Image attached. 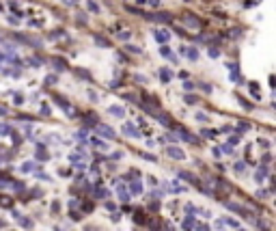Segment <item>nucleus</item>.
Instances as JSON below:
<instances>
[{
  "label": "nucleus",
  "instance_id": "9d476101",
  "mask_svg": "<svg viewBox=\"0 0 276 231\" xmlns=\"http://www.w3.org/2000/svg\"><path fill=\"white\" fill-rule=\"evenodd\" d=\"M110 113H112V115H119V117H121V115H123V108H110Z\"/></svg>",
  "mask_w": 276,
  "mask_h": 231
},
{
  "label": "nucleus",
  "instance_id": "9b49d317",
  "mask_svg": "<svg viewBox=\"0 0 276 231\" xmlns=\"http://www.w3.org/2000/svg\"><path fill=\"white\" fill-rule=\"evenodd\" d=\"M127 50H130V52H136V54H140V48H136V45H127Z\"/></svg>",
  "mask_w": 276,
  "mask_h": 231
},
{
  "label": "nucleus",
  "instance_id": "f257e3e1",
  "mask_svg": "<svg viewBox=\"0 0 276 231\" xmlns=\"http://www.w3.org/2000/svg\"><path fill=\"white\" fill-rule=\"evenodd\" d=\"M153 35H155V39L160 41V43H166V41H168V37H170V33H168V30H164V28L153 30Z\"/></svg>",
  "mask_w": 276,
  "mask_h": 231
},
{
  "label": "nucleus",
  "instance_id": "f8f14e48",
  "mask_svg": "<svg viewBox=\"0 0 276 231\" xmlns=\"http://www.w3.org/2000/svg\"><path fill=\"white\" fill-rule=\"evenodd\" d=\"M192 225H194L192 220H186V222H184V229H192Z\"/></svg>",
  "mask_w": 276,
  "mask_h": 231
},
{
  "label": "nucleus",
  "instance_id": "1a4fd4ad",
  "mask_svg": "<svg viewBox=\"0 0 276 231\" xmlns=\"http://www.w3.org/2000/svg\"><path fill=\"white\" fill-rule=\"evenodd\" d=\"M88 9H91V11H95V13H97V11H99V7H97L95 2H93V0H88Z\"/></svg>",
  "mask_w": 276,
  "mask_h": 231
},
{
  "label": "nucleus",
  "instance_id": "ddd939ff",
  "mask_svg": "<svg viewBox=\"0 0 276 231\" xmlns=\"http://www.w3.org/2000/svg\"><path fill=\"white\" fill-rule=\"evenodd\" d=\"M239 33H242V30H239V28H233V30H231V37H237Z\"/></svg>",
  "mask_w": 276,
  "mask_h": 231
},
{
  "label": "nucleus",
  "instance_id": "f03ea898",
  "mask_svg": "<svg viewBox=\"0 0 276 231\" xmlns=\"http://www.w3.org/2000/svg\"><path fill=\"white\" fill-rule=\"evenodd\" d=\"M186 24L190 26V28H201V22L194 17V15H186Z\"/></svg>",
  "mask_w": 276,
  "mask_h": 231
},
{
  "label": "nucleus",
  "instance_id": "6e6552de",
  "mask_svg": "<svg viewBox=\"0 0 276 231\" xmlns=\"http://www.w3.org/2000/svg\"><path fill=\"white\" fill-rule=\"evenodd\" d=\"M196 56H199V52H196V50H194V48H190V50H188V59L196 61Z\"/></svg>",
  "mask_w": 276,
  "mask_h": 231
},
{
  "label": "nucleus",
  "instance_id": "7ed1b4c3",
  "mask_svg": "<svg viewBox=\"0 0 276 231\" xmlns=\"http://www.w3.org/2000/svg\"><path fill=\"white\" fill-rule=\"evenodd\" d=\"M168 153L175 158V160H181V158H184V151H181V149H173V147H170V149H168Z\"/></svg>",
  "mask_w": 276,
  "mask_h": 231
},
{
  "label": "nucleus",
  "instance_id": "20e7f679",
  "mask_svg": "<svg viewBox=\"0 0 276 231\" xmlns=\"http://www.w3.org/2000/svg\"><path fill=\"white\" fill-rule=\"evenodd\" d=\"M97 130H99V134H106L108 138H112V136H114V132H112L110 128H104V125H99V128H97Z\"/></svg>",
  "mask_w": 276,
  "mask_h": 231
},
{
  "label": "nucleus",
  "instance_id": "4468645a",
  "mask_svg": "<svg viewBox=\"0 0 276 231\" xmlns=\"http://www.w3.org/2000/svg\"><path fill=\"white\" fill-rule=\"evenodd\" d=\"M186 102H188V104H194V102H196V97H192V95H188V97H186Z\"/></svg>",
  "mask_w": 276,
  "mask_h": 231
},
{
  "label": "nucleus",
  "instance_id": "423d86ee",
  "mask_svg": "<svg viewBox=\"0 0 276 231\" xmlns=\"http://www.w3.org/2000/svg\"><path fill=\"white\" fill-rule=\"evenodd\" d=\"M52 65H54L56 69H65V63H63L61 59H52Z\"/></svg>",
  "mask_w": 276,
  "mask_h": 231
},
{
  "label": "nucleus",
  "instance_id": "2eb2a0df",
  "mask_svg": "<svg viewBox=\"0 0 276 231\" xmlns=\"http://www.w3.org/2000/svg\"><path fill=\"white\" fill-rule=\"evenodd\" d=\"M65 2H67V5H76L78 0H65Z\"/></svg>",
  "mask_w": 276,
  "mask_h": 231
},
{
  "label": "nucleus",
  "instance_id": "0eeeda50",
  "mask_svg": "<svg viewBox=\"0 0 276 231\" xmlns=\"http://www.w3.org/2000/svg\"><path fill=\"white\" fill-rule=\"evenodd\" d=\"M130 37H132V33H130V30H123V33H119V39H123V41H127Z\"/></svg>",
  "mask_w": 276,
  "mask_h": 231
},
{
  "label": "nucleus",
  "instance_id": "39448f33",
  "mask_svg": "<svg viewBox=\"0 0 276 231\" xmlns=\"http://www.w3.org/2000/svg\"><path fill=\"white\" fill-rule=\"evenodd\" d=\"M160 71H162L160 78L164 80V82H168V80H170V71H168V69H160Z\"/></svg>",
  "mask_w": 276,
  "mask_h": 231
}]
</instances>
